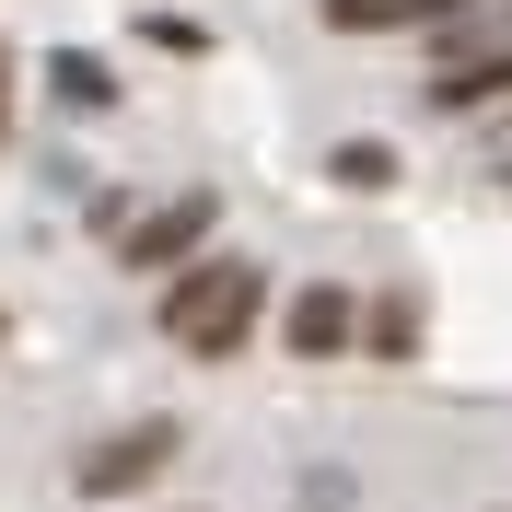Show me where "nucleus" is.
Segmentation results:
<instances>
[{
	"instance_id": "1",
	"label": "nucleus",
	"mask_w": 512,
	"mask_h": 512,
	"mask_svg": "<svg viewBox=\"0 0 512 512\" xmlns=\"http://www.w3.org/2000/svg\"><path fill=\"white\" fill-rule=\"evenodd\" d=\"M256 315H268V268L256 256H187L163 280V338L198 350V361H233L256 338Z\"/></svg>"
},
{
	"instance_id": "2",
	"label": "nucleus",
	"mask_w": 512,
	"mask_h": 512,
	"mask_svg": "<svg viewBox=\"0 0 512 512\" xmlns=\"http://www.w3.org/2000/svg\"><path fill=\"white\" fill-rule=\"evenodd\" d=\"M175 443H187L175 419H128V431H105V443L70 466V489H82V501H128V489H152L163 466H175Z\"/></svg>"
},
{
	"instance_id": "3",
	"label": "nucleus",
	"mask_w": 512,
	"mask_h": 512,
	"mask_svg": "<svg viewBox=\"0 0 512 512\" xmlns=\"http://www.w3.org/2000/svg\"><path fill=\"white\" fill-rule=\"evenodd\" d=\"M210 222H222V198L187 187V198H163V210H140L117 245V268H187V256H210Z\"/></svg>"
},
{
	"instance_id": "4",
	"label": "nucleus",
	"mask_w": 512,
	"mask_h": 512,
	"mask_svg": "<svg viewBox=\"0 0 512 512\" xmlns=\"http://www.w3.org/2000/svg\"><path fill=\"white\" fill-rule=\"evenodd\" d=\"M280 338H291V361H338V350L361 338V303H350L338 280H315V291H291V303H280Z\"/></svg>"
},
{
	"instance_id": "5",
	"label": "nucleus",
	"mask_w": 512,
	"mask_h": 512,
	"mask_svg": "<svg viewBox=\"0 0 512 512\" xmlns=\"http://www.w3.org/2000/svg\"><path fill=\"white\" fill-rule=\"evenodd\" d=\"M478 105H512V35H501V47H466V59L431 70V117H478Z\"/></svg>"
},
{
	"instance_id": "6",
	"label": "nucleus",
	"mask_w": 512,
	"mask_h": 512,
	"mask_svg": "<svg viewBox=\"0 0 512 512\" xmlns=\"http://www.w3.org/2000/svg\"><path fill=\"white\" fill-rule=\"evenodd\" d=\"M47 94H59L70 117H105V105H117V70H105L94 47H47Z\"/></svg>"
},
{
	"instance_id": "7",
	"label": "nucleus",
	"mask_w": 512,
	"mask_h": 512,
	"mask_svg": "<svg viewBox=\"0 0 512 512\" xmlns=\"http://www.w3.org/2000/svg\"><path fill=\"white\" fill-rule=\"evenodd\" d=\"M454 0H326V24L338 35H396V24H443Z\"/></svg>"
},
{
	"instance_id": "8",
	"label": "nucleus",
	"mask_w": 512,
	"mask_h": 512,
	"mask_svg": "<svg viewBox=\"0 0 512 512\" xmlns=\"http://www.w3.org/2000/svg\"><path fill=\"white\" fill-rule=\"evenodd\" d=\"M326 187L384 198V187H396V152H384V140H338V152H326Z\"/></svg>"
},
{
	"instance_id": "9",
	"label": "nucleus",
	"mask_w": 512,
	"mask_h": 512,
	"mask_svg": "<svg viewBox=\"0 0 512 512\" xmlns=\"http://www.w3.org/2000/svg\"><path fill=\"white\" fill-rule=\"evenodd\" d=\"M361 350H373V361H408L419 350V303H408V291H384L373 315H361Z\"/></svg>"
},
{
	"instance_id": "10",
	"label": "nucleus",
	"mask_w": 512,
	"mask_h": 512,
	"mask_svg": "<svg viewBox=\"0 0 512 512\" xmlns=\"http://www.w3.org/2000/svg\"><path fill=\"white\" fill-rule=\"evenodd\" d=\"M163 47V59H210V24H187V12H152V24H140Z\"/></svg>"
},
{
	"instance_id": "11",
	"label": "nucleus",
	"mask_w": 512,
	"mask_h": 512,
	"mask_svg": "<svg viewBox=\"0 0 512 512\" xmlns=\"http://www.w3.org/2000/svg\"><path fill=\"white\" fill-rule=\"evenodd\" d=\"M0 128H12V105H0Z\"/></svg>"
},
{
	"instance_id": "12",
	"label": "nucleus",
	"mask_w": 512,
	"mask_h": 512,
	"mask_svg": "<svg viewBox=\"0 0 512 512\" xmlns=\"http://www.w3.org/2000/svg\"><path fill=\"white\" fill-rule=\"evenodd\" d=\"M0 70H12V59H0Z\"/></svg>"
}]
</instances>
